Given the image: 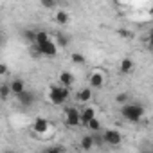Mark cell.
I'll return each mask as SVG.
<instances>
[{
  "instance_id": "cell-1",
  "label": "cell",
  "mask_w": 153,
  "mask_h": 153,
  "mask_svg": "<svg viewBox=\"0 0 153 153\" xmlns=\"http://www.w3.org/2000/svg\"><path fill=\"white\" fill-rule=\"evenodd\" d=\"M121 115H123V119H126L130 123H139L144 117V106L130 101L126 105H121Z\"/></svg>"
},
{
  "instance_id": "cell-2",
  "label": "cell",
  "mask_w": 153,
  "mask_h": 153,
  "mask_svg": "<svg viewBox=\"0 0 153 153\" xmlns=\"http://www.w3.org/2000/svg\"><path fill=\"white\" fill-rule=\"evenodd\" d=\"M70 97V88H67V87H63V85H52L51 88H49V92H47V99L54 105V106H61L67 99Z\"/></svg>"
},
{
  "instance_id": "cell-3",
  "label": "cell",
  "mask_w": 153,
  "mask_h": 153,
  "mask_svg": "<svg viewBox=\"0 0 153 153\" xmlns=\"http://www.w3.org/2000/svg\"><path fill=\"white\" fill-rule=\"evenodd\" d=\"M65 124L68 128H78V126H81V110L74 108V106L65 108Z\"/></svg>"
},
{
  "instance_id": "cell-4",
  "label": "cell",
  "mask_w": 153,
  "mask_h": 153,
  "mask_svg": "<svg viewBox=\"0 0 153 153\" xmlns=\"http://www.w3.org/2000/svg\"><path fill=\"white\" fill-rule=\"evenodd\" d=\"M38 45V49H40V52H42V56H47V58H54L56 54H58V43L51 38L49 42H45V43H36Z\"/></svg>"
},
{
  "instance_id": "cell-5",
  "label": "cell",
  "mask_w": 153,
  "mask_h": 153,
  "mask_svg": "<svg viewBox=\"0 0 153 153\" xmlns=\"http://www.w3.org/2000/svg\"><path fill=\"white\" fill-rule=\"evenodd\" d=\"M16 97V101L20 103V106H24V108H31L34 103H36V94L33 92V90H24L22 94H18V96H15Z\"/></svg>"
},
{
  "instance_id": "cell-6",
  "label": "cell",
  "mask_w": 153,
  "mask_h": 153,
  "mask_svg": "<svg viewBox=\"0 0 153 153\" xmlns=\"http://www.w3.org/2000/svg\"><path fill=\"white\" fill-rule=\"evenodd\" d=\"M103 139H105V144H108V146H119L121 140H123V135H121L119 130L110 128V130L103 131Z\"/></svg>"
},
{
  "instance_id": "cell-7",
  "label": "cell",
  "mask_w": 153,
  "mask_h": 153,
  "mask_svg": "<svg viewBox=\"0 0 153 153\" xmlns=\"http://www.w3.org/2000/svg\"><path fill=\"white\" fill-rule=\"evenodd\" d=\"M49 130H51V123H49V119H45V117H36V119L33 121V131H34V133H38V135H45Z\"/></svg>"
},
{
  "instance_id": "cell-8",
  "label": "cell",
  "mask_w": 153,
  "mask_h": 153,
  "mask_svg": "<svg viewBox=\"0 0 153 153\" xmlns=\"http://www.w3.org/2000/svg\"><path fill=\"white\" fill-rule=\"evenodd\" d=\"M88 85L92 88H103V85H105V74L101 70H94L90 74V78H88Z\"/></svg>"
},
{
  "instance_id": "cell-9",
  "label": "cell",
  "mask_w": 153,
  "mask_h": 153,
  "mask_svg": "<svg viewBox=\"0 0 153 153\" xmlns=\"http://www.w3.org/2000/svg\"><path fill=\"white\" fill-rule=\"evenodd\" d=\"M74 74L72 72H68V70H63V72H59V76H58V83L59 85H63V87H67V88H70L72 85H74Z\"/></svg>"
},
{
  "instance_id": "cell-10",
  "label": "cell",
  "mask_w": 153,
  "mask_h": 153,
  "mask_svg": "<svg viewBox=\"0 0 153 153\" xmlns=\"http://www.w3.org/2000/svg\"><path fill=\"white\" fill-rule=\"evenodd\" d=\"M96 117V108L94 106H85L81 110V126H88V123Z\"/></svg>"
},
{
  "instance_id": "cell-11",
  "label": "cell",
  "mask_w": 153,
  "mask_h": 153,
  "mask_svg": "<svg viewBox=\"0 0 153 153\" xmlns=\"http://www.w3.org/2000/svg\"><path fill=\"white\" fill-rule=\"evenodd\" d=\"M133 67H135V63H133L131 58H123L121 63H119V72L121 74H131L133 72Z\"/></svg>"
},
{
  "instance_id": "cell-12",
  "label": "cell",
  "mask_w": 153,
  "mask_h": 153,
  "mask_svg": "<svg viewBox=\"0 0 153 153\" xmlns=\"http://www.w3.org/2000/svg\"><path fill=\"white\" fill-rule=\"evenodd\" d=\"M92 99V87L90 88H81V90H78L76 92V101L78 103H88Z\"/></svg>"
},
{
  "instance_id": "cell-13",
  "label": "cell",
  "mask_w": 153,
  "mask_h": 153,
  "mask_svg": "<svg viewBox=\"0 0 153 153\" xmlns=\"http://www.w3.org/2000/svg\"><path fill=\"white\" fill-rule=\"evenodd\" d=\"M9 85H11L13 96H18V94H22V92L25 90V81H24V79H20V78H15Z\"/></svg>"
},
{
  "instance_id": "cell-14",
  "label": "cell",
  "mask_w": 153,
  "mask_h": 153,
  "mask_svg": "<svg viewBox=\"0 0 153 153\" xmlns=\"http://www.w3.org/2000/svg\"><path fill=\"white\" fill-rule=\"evenodd\" d=\"M94 146H96V139H94V135H85V137H81L79 148H81L83 151H90Z\"/></svg>"
},
{
  "instance_id": "cell-15",
  "label": "cell",
  "mask_w": 153,
  "mask_h": 153,
  "mask_svg": "<svg viewBox=\"0 0 153 153\" xmlns=\"http://www.w3.org/2000/svg\"><path fill=\"white\" fill-rule=\"evenodd\" d=\"M54 42L58 43V47L65 49V47H68V43H70V38H68L67 34H63V33H58V34L54 36Z\"/></svg>"
},
{
  "instance_id": "cell-16",
  "label": "cell",
  "mask_w": 153,
  "mask_h": 153,
  "mask_svg": "<svg viewBox=\"0 0 153 153\" xmlns=\"http://www.w3.org/2000/svg\"><path fill=\"white\" fill-rule=\"evenodd\" d=\"M11 94H13V90H11L9 83H2V85H0V99H2V101H7Z\"/></svg>"
},
{
  "instance_id": "cell-17",
  "label": "cell",
  "mask_w": 153,
  "mask_h": 153,
  "mask_svg": "<svg viewBox=\"0 0 153 153\" xmlns=\"http://www.w3.org/2000/svg\"><path fill=\"white\" fill-rule=\"evenodd\" d=\"M54 20H56V24H59V25H67L68 20H70V16H68L67 11H58L56 16H54Z\"/></svg>"
},
{
  "instance_id": "cell-18",
  "label": "cell",
  "mask_w": 153,
  "mask_h": 153,
  "mask_svg": "<svg viewBox=\"0 0 153 153\" xmlns=\"http://www.w3.org/2000/svg\"><path fill=\"white\" fill-rule=\"evenodd\" d=\"M36 36H38V31H33V29H27V31H24V40H25L29 45L36 43Z\"/></svg>"
},
{
  "instance_id": "cell-19",
  "label": "cell",
  "mask_w": 153,
  "mask_h": 153,
  "mask_svg": "<svg viewBox=\"0 0 153 153\" xmlns=\"http://www.w3.org/2000/svg\"><path fill=\"white\" fill-rule=\"evenodd\" d=\"M70 61H72L74 65H85V63H87V59H85V56H83L81 52H72V54H70Z\"/></svg>"
},
{
  "instance_id": "cell-20",
  "label": "cell",
  "mask_w": 153,
  "mask_h": 153,
  "mask_svg": "<svg viewBox=\"0 0 153 153\" xmlns=\"http://www.w3.org/2000/svg\"><path fill=\"white\" fill-rule=\"evenodd\" d=\"M115 103H119V105H126V103H130V94H128V92H121V94H117V96H115Z\"/></svg>"
},
{
  "instance_id": "cell-21",
  "label": "cell",
  "mask_w": 153,
  "mask_h": 153,
  "mask_svg": "<svg viewBox=\"0 0 153 153\" xmlns=\"http://www.w3.org/2000/svg\"><path fill=\"white\" fill-rule=\"evenodd\" d=\"M90 131H101V121L97 119V117H94L90 123H88V126H87Z\"/></svg>"
},
{
  "instance_id": "cell-22",
  "label": "cell",
  "mask_w": 153,
  "mask_h": 153,
  "mask_svg": "<svg viewBox=\"0 0 153 153\" xmlns=\"http://www.w3.org/2000/svg\"><path fill=\"white\" fill-rule=\"evenodd\" d=\"M51 40V34L47 31H38V36H36V43H45Z\"/></svg>"
},
{
  "instance_id": "cell-23",
  "label": "cell",
  "mask_w": 153,
  "mask_h": 153,
  "mask_svg": "<svg viewBox=\"0 0 153 153\" xmlns=\"http://www.w3.org/2000/svg\"><path fill=\"white\" fill-rule=\"evenodd\" d=\"M40 4L43 6V9H54L58 6L56 0H40Z\"/></svg>"
},
{
  "instance_id": "cell-24",
  "label": "cell",
  "mask_w": 153,
  "mask_h": 153,
  "mask_svg": "<svg viewBox=\"0 0 153 153\" xmlns=\"http://www.w3.org/2000/svg\"><path fill=\"white\" fill-rule=\"evenodd\" d=\"M45 151H49V153H58V151H65V148L59 146V144H56V146H49V148H45Z\"/></svg>"
},
{
  "instance_id": "cell-25",
  "label": "cell",
  "mask_w": 153,
  "mask_h": 153,
  "mask_svg": "<svg viewBox=\"0 0 153 153\" xmlns=\"http://www.w3.org/2000/svg\"><path fill=\"white\" fill-rule=\"evenodd\" d=\"M0 74H2V76H6V74H7V65H6V63L0 65Z\"/></svg>"
},
{
  "instance_id": "cell-26",
  "label": "cell",
  "mask_w": 153,
  "mask_h": 153,
  "mask_svg": "<svg viewBox=\"0 0 153 153\" xmlns=\"http://www.w3.org/2000/svg\"><path fill=\"white\" fill-rule=\"evenodd\" d=\"M119 34H121V36H124V38H126V40H128V38H131V36H133V34H131V33H128V31H119Z\"/></svg>"
},
{
  "instance_id": "cell-27",
  "label": "cell",
  "mask_w": 153,
  "mask_h": 153,
  "mask_svg": "<svg viewBox=\"0 0 153 153\" xmlns=\"http://www.w3.org/2000/svg\"><path fill=\"white\" fill-rule=\"evenodd\" d=\"M148 45H149V49L153 51V33H149V36H148Z\"/></svg>"
},
{
  "instance_id": "cell-28",
  "label": "cell",
  "mask_w": 153,
  "mask_h": 153,
  "mask_svg": "<svg viewBox=\"0 0 153 153\" xmlns=\"http://www.w3.org/2000/svg\"><path fill=\"white\" fill-rule=\"evenodd\" d=\"M149 15L153 16V4H151V7H149Z\"/></svg>"
},
{
  "instance_id": "cell-29",
  "label": "cell",
  "mask_w": 153,
  "mask_h": 153,
  "mask_svg": "<svg viewBox=\"0 0 153 153\" xmlns=\"http://www.w3.org/2000/svg\"><path fill=\"white\" fill-rule=\"evenodd\" d=\"M56 2H58V4H61V2H67V0H56Z\"/></svg>"
}]
</instances>
